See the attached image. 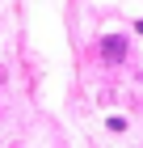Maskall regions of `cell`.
I'll return each instance as SVG.
<instances>
[{"label": "cell", "instance_id": "cell-1", "mask_svg": "<svg viewBox=\"0 0 143 148\" xmlns=\"http://www.w3.org/2000/svg\"><path fill=\"white\" fill-rule=\"evenodd\" d=\"M101 55L105 59H122L126 55V42H122V38H105V42H101Z\"/></svg>", "mask_w": 143, "mask_h": 148}]
</instances>
